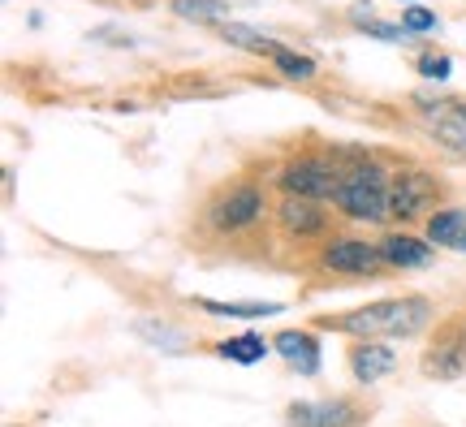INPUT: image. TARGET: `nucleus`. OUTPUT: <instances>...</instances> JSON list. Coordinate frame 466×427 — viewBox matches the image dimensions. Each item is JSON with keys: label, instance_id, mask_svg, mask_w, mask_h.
I'll return each mask as SVG.
<instances>
[{"label": "nucleus", "instance_id": "13", "mask_svg": "<svg viewBox=\"0 0 466 427\" xmlns=\"http://www.w3.org/2000/svg\"><path fill=\"white\" fill-rule=\"evenodd\" d=\"M415 104H419V113H423L436 126V134H458V130H466V104H458V99L415 96Z\"/></svg>", "mask_w": 466, "mask_h": 427}, {"label": "nucleus", "instance_id": "24", "mask_svg": "<svg viewBox=\"0 0 466 427\" xmlns=\"http://www.w3.org/2000/svg\"><path fill=\"white\" fill-rule=\"evenodd\" d=\"M406 5H415V0H406Z\"/></svg>", "mask_w": 466, "mask_h": 427}, {"label": "nucleus", "instance_id": "14", "mask_svg": "<svg viewBox=\"0 0 466 427\" xmlns=\"http://www.w3.org/2000/svg\"><path fill=\"white\" fill-rule=\"evenodd\" d=\"M134 332L147 345L165 350V354H182L186 345H190V332L177 329V324H168V320H134Z\"/></svg>", "mask_w": 466, "mask_h": 427}, {"label": "nucleus", "instance_id": "3", "mask_svg": "<svg viewBox=\"0 0 466 427\" xmlns=\"http://www.w3.org/2000/svg\"><path fill=\"white\" fill-rule=\"evenodd\" d=\"M341 186V168L324 156H299L281 168V190L285 195H302V198H337Z\"/></svg>", "mask_w": 466, "mask_h": 427}, {"label": "nucleus", "instance_id": "18", "mask_svg": "<svg viewBox=\"0 0 466 427\" xmlns=\"http://www.w3.org/2000/svg\"><path fill=\"white\" fill-rule=\"evenodd\" d=\"M268 61H272V69H277L281 78H289V83H311V78H316V61L302 56V52H294V48H285V44L272 52Z\"/></svg>", "mask_w": 466, "mask_h": 427}, {"label": "nucleus", "instance_id": "25", "mask_svg": "<svg viewBox=\"0 0 466 427\" xmlns=\"http://www.w3.org/2000/svg\"><path fill=\"white\" fill-rule=\"evenodd\" d=\"M462 341H466V332H462Z\"/></svg>", "mask_w": 466, "mask_h": 427}, {"label": "nucleus", "instance_id": "21", "mask_svg": "<svg viewBox=\"0 0 466 427\" xmlns=\"http://www.w3.org/2000/svg\"><path fill=\"white\" fill-rule=\"evenodd\" d=\"M363 35L384 39V44H410V31H406V26H389V22H371V17L363 22Z\"/></svg>", "mask_w": 466, "mask_h": 427}, {"label": "nucleus", "instance_id": "5", "mask_svg": "<svg viewBox=\"0 0 466 427\" xmlns=\"http://www.w3.org/2000/svg\"><path fill=\"white\" fill-rule=\"evenodd\" d=\"M259 216H264V190H259L255 181H238V186H229V190L212 203V225H217L220 233L250 229Z\"/></svg>", "mask_w": 466, "mask_h": 427}, {"label": "nucleus", "instance_id": "17", "mask_svg": "<svg viewBox=\"0 0 466 427\" xmlns=\"http://www.w3.org/2000/svg\"><path fill=\"white\" fill-rule=\"evenodd\" d=\"M173 14L186 17V22H203V26H225L229 5L225 0H173Z\"/></svg>", "mask_w": 466, "mask_h": 427}, {"label": "nucleus", "instance_id": "19", "mask_svg": "<svg viewBox=\"0 0 466 427\" xmlns=\"http://www.w3.org/2000/svg\"><path fill=\"white\" fill-rule=\"evenodd\" d=\"M217 354H220V359H229V362H242V367H250V362H259L268 354V341H264V337H255V332H242V337L220 341Z\"/></svg>", "mask_w": 466, "mask_h": 427}, {"label": "nucleus", "instance_id": "1", "mask_svg": "<svg viewBox=\"0 0 466 427\" xmlns=\"http://www.w3.org/2000/svg\"><path fill=\"white\" fill-rule=\"evenodd\" d=\"M428 320H432V302L423 294H406L354 307L350 315H329L319 324L333 332H350L359 341H376V337H415V332L428 329Z\"/></svg>", "mask_w": 466, "mask_h": 427}, {"label": "nucleus", "instance_id": "12", "mask_svg": "<svg viewBox=\"0 0 466 427\" xmlns=\"http://www.w3.org/2000/svg\"><path fill=\"white\" fill-rule=\"evenodd\" d=\"M190 307H199L203 315H220V320H268L281 315V302H217V298H190Z\"/></svg>", "mask_w": 466, "mask_h": 427}, {"label": "nucleus", "instance_id": "7", "mask_svg": "<svg viewBox=\"0 0 466 427\" xmlns=\"http://www.w3.org/2000/svg\"><path fill=\"white\" fill-rule=\"evenodd\" d=\"M363 419V406L350 397H333V402H294L285 411V427H354Z\"/></svg>", "mask_w": 466, "mask_h": 427}, {"label": "nucleus", "instance_id": "9", "mask_svg": "<svg viewBox=\"0 0 466 427\" xmlns=\"http://www.w3.org/2000/svg\"><path fill=\"white\" fill-rule=\"evenodd\" d=\"M393 367H398V354L380 341H359L350 350V371L359 384H376V380L393 376Z\"/></svg>", "mask_w": 466, "mask_h": 427}, {"label": "nucleus", "instance_id": "15", "mask_svg": "<svg viewBox=\"0 0 466 427\" xmlns=\"http://www.w3.org/2000/svg\"><path fill=\"white\" fill-rule=\"evenodd\" d=\"M462 233H466L462 208H441V212L428 216V242H436V247H458Z\"/></svg>", "mask_w": 466, "mask_h": 427}, {"label": "nucleus", "instance_id": "11", "mask_svg": "<svg viewBox=\"0 0 466 427\" xmlns=\"http://www.w3.org/2000/svg\"><path fill=\"white\" fill-rule=\"evenodd\" d=\"M272 345H277V354H281L299 376H316L319 371V341L311 337V332H281V337H272Z\"/></svg>", "mask_w": 466, "mask_h": 427}, {"label": "nucleus", "instance_id": "22", "mask_svg": "<svg viewBox=\"0 0 466 427\" xmlns=\"http://www.w3.org/2000/svg\"><path fill=\"white\" fill-rule=\"evenodd\" d=\"M419 74H423V78H450V56H441V52L419 56Z\"/></svg>", "mask_w": 466, "mask_h": 427}, {"label": "nucleus", "instance_id": "23", "mask_svg": "<svg viewBox=\"0 0 466 427\" xmlns=\"http://www.w3.org/2000/svg\"><path fill=\"white\" fill-rule=\"evenodd\" d=\"M453 250H466V233H462V242H458V247H453Z\"/></svg>", "mask_w": 466, "mask_h": 427}, {"label": "nucleus", "instance_id": "8", "mask_svg": "<svg viewBox=\"0 0 466 427\" xmlns=\"http://www.w3.org/2000/svg\"><path fill=\"white\" fill-rule=\"evenodd\" d=\"M277 220L289 238H316L324 233V208L319 198H302V195H285L277 208Z\"/></svg>", "mask_w": 466, "mask_h": 427}, {"label": "nucleus", "instance_id": "10", "mask_svg": "<svg viewBox=\"0 0 466 427\" xmlns=\"http://www.w3.org/2000/svg\"><path fill=\"white\" fill-rule=\"evenodd\" d=\"M380 255L384 268H393V272H410V268H428L432 263V247L423 238H410V233H389L380 242Z\"/></svg>", "mask_w": 466, "mask_h": 427}, {"label": "nucleus", "instance_id": "4", "mask_svg": "<svg viewBox=\"0 0 466 427\" xmlns=\"http://www.w3.org/2000/svg\"><path fill=\"white\" fill-rule=\"evenodd\" d=\"M436 195H441V186H436L432 173L401 168L398 178L389 181V216H398L401 225H406V220H415V216L428 212L436 203Z\"/></svg>", "mask_w": 466, "mask_h": 427}, {"label": "nucleus", "instance_id": "6", "mask_svg": "<svg viewBox=\"0 0 466 427\" xmlns=\"http://www.w3.org/2000/svg\"><path fill=\"white\" fill-rule=\"evenodd\" d=\"M319 263L329 272H346V277H376L384 268V255H380V247H371L363 238H337V242L324 247Z\"/></svg>", "mask_w": 466, "mask_h": 427}, {"label": "nucleus", "instance_id": "2", "mask_svg": "<svg viewBox=\"0 0 466 427\" xmlns=\"http://www.w3.org/2000/svg\"><path fill=\"white\" fill-rule=\"evenodd\" d=\"M337 212L346 220H363V225H380L389 216V178L376 160L341 168V186H337Z\"/></svg>", "mask_w": 466, "mask_h": 427}, {"label": "nucleus", "instance_id": "16", "mask_svg": "<svg viewBox=\"0 0 466 427\" xmlns=\"http://www.w3.org/2000/svg\"><path fill=\"white\" fill-rule=\"evenodd\" d=\"M462 367H466V341H441L432 354L423 359V371H428V376H441V380H453Z\"/></svg>", "mask_w": 466, "mask_h": 427}, {"label": "nucleus", "instance_id": "20", "mask_svg": "<svg viewBox=\"0 0 466 427\" xmlns=\"http://www.w3.org/2000/svg\"><path fill=\"white\" fill-rule=\"evenodd\" d=\"M401 26H406L410 35H428V31H436L441 22H436L432 9H423V5H410V9L401 14Z\"/></svg>", "mask_w": 466, "mask_h": 427}]
</instances>
